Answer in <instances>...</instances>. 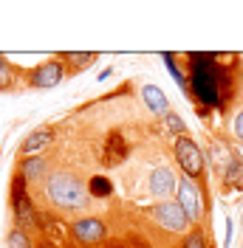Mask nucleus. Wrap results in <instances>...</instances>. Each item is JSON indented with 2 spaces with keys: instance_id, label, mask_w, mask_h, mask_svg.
<instances>
[{
  "instance_id": "obj_13",
  "label": "nucleus",
  "mask_w": 243,
  "mask_h": 248,
  "mask_svg": "<svg viewBox=\"0 0 243 248\" xmlns=\"http://www.w3.org/2000/svg\"><path fill=\"white\" fill-rule=\"evenodd\" d=\"M26 184L31 181H40L43 175H46V158L43 155H31V158H23V164H20V172H17Z\"/></svg>"
},
{
  "instance_id": "obj_12",
  "label": "nucleus",
  "mask_w": 243,
  "mask_h": 248,
  "mask_svg": "<svg viewBox=\"0 0 243 248\" xmlns=\"http://www.w3.org/2000/svg\"><path fill=\"white\" fill-rule=\"evenodd\" d=\"M141 99H144L147 110L156 113V116H167L170 113V102H167V96L161 93V88H156V85H144V88H141Z\"/></svg>"
},
{
  "instance_id": "obj_21",
  "label": "nucleus",
  "mask_w": 243,
  "mask_h": 248,
  "mask_svg": "<svg viewBox=\"0 0 243 248\" xmlns=\"http://www.w3.org/2000/svg\"><path fill=\"white\" fill-rule=\"evenodd\" d=\"M232 136H235V141L243 144V110H238L235 119H232Z\"/></svg>"
},
{
  "instance_id": "obj_1",
  "label": "nucleus",
  "mask_w": 243,
  "mask_h": 248,
  "mask_svg": "<svg viewBox=\"0 0 243 248\" xmlns=\"http://www.w3.org/2000/svg\"><path fill=\"white\" fill-rule=\"evenodd\" d=\"M190 96L195 99L201 108L221 110L226 108L235 91V77H232V65H224L226 57L218 54H190Z\"/></svg>"
},
{
  "instance_id": "obj_20",
  "label": "nucleus",
  "mask_w": 243,
  "mask_h": 248,
  "mask_svg": "<svg viewBox=\"0 0 243 248\" xmlns=\"http://www.w3.org/2000/svg\"><path fill=\"white\" fill-rule=\"evenodd\" d=\"M9 248H29V237H26L23 229H15L9 234Z\"/></svg>"
},
{
  "instance_id": "obj_15",
  "label": "nucleus",
  "mask_w": 243,
  "mask_h": 248,
  "mask_svg": "<svg viewBox=\"0 0 243 248\" xmlns=\"http://www.w3.org/2000/svg\"><path fill=\"white\" fill-rule=\"evenodd\" d=\"M164 62H167V71L170 77L178 82V88H184V91H190V79L181 74V68H178V57H173V54H164Z\"/></svg>"
},
{
  "instance_id": "obj_4",
  "label": "nucleus",
  "mask_w": 243,
  "mask_h": 248,
  "mask_svg": "<svg viewBox=\"0 0 243 248\" xmlns=\"http://www.w3.org/2000/svg\"><path fill=\"white\" fill-rule=\"evenodd\" d=\"M173 153H175V161H178V167L184 170L187 178H201L204 175V153H201V147L190 136L175 139Z\"/></svg>"
},
{
  "instance_id": "obj_3",
  "label": "nucleus",
  "mask_w": 243,
  "mask_h": 248,
  "mask_svg": "<svg viewBox=\"0 0 243 248\" xmlns=\"http://www.w3.org/2000/svg\"><path fill=\"white\" fill-rule=\"evenodd\" d=\"M153 223H158L164 232L170 234H190V217L184 215V209L178 206V201H164L158 203V206H153Z\"/></svg>"
},
{
  "instance_id": "obj_18",
  "label": "nucleus",
  "mask_w": 243,
  "mask_h": 248,
  "mask_svg": "<svg viewBox=\"0 0 243 248\" xmlns=\"http://www.w3.org/2000/svg\"><path fill=\"white\" fill-rule=\"evenodd\" d=\"M164 124H167L170 133H175L178 139H181V136H187V124L181 122V116H178V113H173V110H170L167 116H164Z\"/></svg>"
},
{
  "instance_id": "obj_5",
  "label": "nucleus",
  "mask_w": 243,
  "mask_h": 248,
  "mask_svg": "<svg viewBox=\"0 0 243 248\" xmlns=\"http://www.w3.org/2000/svg\"><path fill=\"white\" fill-rule=\"evenodd\" d=\"M178 206L184 209V215L190 217V223H201L207 203H204V192L192 178H181L178 181Z\"/></svg>"
},
{
  "instance_id": "obj_19",
  "label": "nucleus",
  "mask_w": 243,
  "mask_h": 248,
  "mask_svg": "<svg viewBox=\"0 0 243 248\" xmlns=\"http://www.w3.org/2000/svg\"><path fill=\"white\" fill-rule=\"evenodd\" d=\"M184 248H207V237L201 232H190L184 237Z\"/></svg>"
},
{
  "instance_id": "obj_22",
  "label": "nucleus",
  "mask_w": 243,
  "mask_h": 248,
  "mask_svg": "<svg viewBox=\"0 0 243 248\" xmlns=\"http://www.w3.org/2000/svg\"><path fill=\"white\" fill-rule=\"evenodd\" d=\"M238 161L243 164V144H241V150H238Z\"/></svg>"
},
{
  "instance_id": "obj_10",
  "label": "nucleus",
  "mask_w": 243,
  "mask_h": 248,
  "mask_svg": "<svg viewBox=\"0 0 243 248\" xmlns=\"http://www.w3.org/2000/svg\"><path fill=\"white\" fill-rule=\"evenodd\" d=\"M51 141H54V127H37V130H31L29 136L23 139V144H20V155H23V158L40 155V150L48 147Z\"/></svg>"
},
{
  "instance_id": "obj_11",
  "label": "nucleus",
  "mask_w": 243,
  "mask_h": 248,
  "mask_svg": "<svg viewBox=\"0 0 243 248\" xmlns=\"http://www.w3.org/2000/svg\"><path fill=\"white\" fill-rule=\"evenodd\" d=\"M124 155H127V144L122 139V133H110L105 141V150H102V164L116 167V164L124 161Z\"/></svg>"
},
{
  "instance_id": "obj_16",
  "label": "nucleus",
  "mask_w": 243,
  "mask_h": 248,
  "mask_svg": "<svg viewBox=\"0 0 243 248\" xmlns=\"http://www.w3.org/2000/svg\"><path fill=\"white\" fill-rule=\"evenodd\" d=\"M88 195H93V198H107V195H110V181L102 178V175L91 178V184H88Z\"/></svg>"
},
{
  "instance_id": "obj_17",
  "label": "nucleus",
  "mask_w": 243,
  "mask_h": 248,
  "mask_svg": "<svg viewBox=\"0 0 243 248\" xmlns=\"http://www.w3.org/2000/svg\"><path fill=\"white\" fill-rule=\"evenodd\" d=\"M60 60L62 62H74V68H88V65L96 60V54H91V51H88V54H74V51H68V54H62Z\"/></svg>"
},
{
  "instance_id": "obj_2",
  "label": "nucleus",
  "mask_w": 243,
  "mask_h": 248,
  "mask_svg": "<svg viewBox=\"0 0 243 248\" xmlns=\"http://www.w3.org/2000/svg\"><path fill=\"white\" fill-rule=\"evenodd\" d=\"M46 195L48 201L54 203L62 212H76L88 203V189L82 186V181L76 178L74 172H54L46 181Z\"/></svg>"
},
{
  "instance_id": "obj_8",
  "label": "nucleus",
  "mask_w": 243,
  "mask_h": 248,
  "mask_svg": "<svg viewBox=\"0 0 243 248\" xmlns=\"http://www.w3.org/2000/svg\"><path fill=\"white\" fill-rule=\"evenodd\" d=\"M74 237L85 246H96L107 237V226L99 217H79L74 220Z\"/></svg>"
},
{
  "instance_id": "obj_14",
  "label": "nucleus",
  "mask_w": 243,
  "mask_h": 248,
  "mask_svg": "<svg viewBox=\"0 0 243 248\" xmlns=\"http://www.w3.org/2000/svg\"><path fill=\"white\" fill-rule=\"evenodd\" d=\"M15 82H17L15 68L9 65L6 57H0V91H12V88H15Z\"/></svg>"
},
{
  "instance_id": "obj_9",
  "label": "nucleus",
  "mask_w": 243,
  "mask_h": 248,
  "mask_svg": "<svg viewBox=\"0 0 243 248\" xmlns=\"http://www.w3.org/2000/svg\"><path fill=\"white\" fill-rule=\"evenodd\" d=\"M173 192H178V181H175L173 170L156 167L150 172V195H156V198H170Z\"/></svg>"
},
{
  "instance_id": "obj_6",
  "label": "nucleus",
  "mask_w": 243,
  "mask_h": 248,
  "mask_svg": "<svg viewBox=\"0 0 243 248\" xmlns=\"http://www.w3.org/2000/svg\"><path fill=\"white\" fill-rule=\"evenodd\" d=\"M12 209H15V220L20 223V229H29L37 226V212L29 201V192H26V181L17 175L12 181Z\"/></svg>"
},
{
  "instance_id": "obj_7",
  "label": "nucleus",
  "mask_w": 243,
  "mask_h": 248,
  "mask_svg": "<svg viewBox=\"0 0 243 248\" xmlns=\"http://www.w3.org/2000/svg\"><path fill=\"white\" fill-rule=\"evenodd\" d=\"M62 79H65V68H62V60H48V62L37 65V68L31 71V88L48 91V88H57Z\"/></svg>"
}]
</instances>
